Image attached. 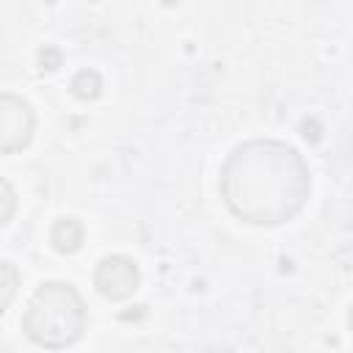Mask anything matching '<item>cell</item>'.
I'll return each instance as SVG.
<instances>
[{"label":"cell","mask_w":353,"mask_h":353,"mask_svg":"<svg viewBox=\"0 0 353 353\" xmlns=\"http://www.w3.org/2000/svg\"><path fill=\"white\" fill-rule=\"evenodd\" d=\"M218 190L237 221L265 229L281 226L309 204L312 171L292 143L251 138L226 154Z\"/></svg>","instance_id":"obj_1"},{"label":"cell","mask_w":353,"mask_h":353,"mask_svg":"<svg viewBox=\"0 0 353 353\" xmlns=\"http://www.w3.org/2000/svg\"><path fill=\"white\" fill-rule=\"evenodd\" d=\"M88 325V309L77 287L69 281H44L22 312L25 336L47 350H63L80 342Z\"/></svg>","instance_id":"obj_2"},{"label":"cell","mask_w":353,"mask_h":353,"mask_svg":"<svg viewBox=\"0 0 353 353\" xmlns=\"http://www.w3.org/2000/svg\"><path fill=\"white\" fill-rule=\"evenodd\" d=\"M36 132V113L28 99L0 91V154L22 152Z\"/></svg>","instance_id":"obj_3"},{"label":"cell","mask_w":353,"mask_h":353,"mask_svg":"<svg viewBox=\"0 0 353 353\" xmlns=\"http://www.w3.org/2000/svg\"><path fill=\"white\" fill-rule=\"evenodd\" d=\"M94 287L108 301H127L141 287V270L135 259L124 254H108L94 268Z\"/></svg>","instance_id":"obj_4"},{"label":"cell","mask_w":353,"mask_h":353,"mask_svg":"<svg viewBox=\"0 0 353 353\" xmlns=\"http://www.w3.org/2000/svg\"><path fill=\"white\" fill-rule=\"evenodd\" d=\"M83 240H85V229H83V223L77 218H58L52 223V229H50V243H52V248L58 254L80 251Z\"/></svg>","instance_id":"obj_5"},{"label":"cell","mask_w":353,"mask_h":353,"mask_svg":"<svg viewBox=\"0 0 353 353\" xmlns=\"http://www.w3.org/2000/svg\"><path fill=\"white\" fill-rule=\"evenodd\" d=\"M69 88H72V94H74L77 99L91 102V99H97V97L102 94V77H99L97 69H80V72L72 77Z\"/></svg>","instance_id":"obj_6"},{"label":"cell","mask_w":353,"mask_h":353,"mask_svg":"<svg viewBox=\"0 0 353 353\" xmlns=\"http://www.w3.org/2000/svg\"><path fill=\"white\" fill-rule=\"evenodd\" d=\"M19 281H22V279H19L17 265L0 259V314L14 303V298H17V292H19Z\"/></svg>","instance_id":"obj_7"},{"label":"cell","mask_w":353,"mask_h":353,"mask_svg":"<svg viewBox=\"0 0 353 353\" xmlns=\"http://www.w3.org/2000/svg\"><path fill=\"white\" fill-rule=\"evenodd\" d=\"M14 212H17V190L6 176H0V226H6L14 218Z\"/></svg>","instance_id":"obj_8"}]
</instances>
